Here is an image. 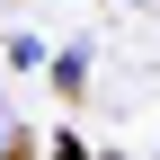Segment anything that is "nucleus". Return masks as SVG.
Masks as SVG:
<instances>
[{"instance_id":"nucleus-1","label":"nucleus","mask_w":160,"mask_h":160,"mask_svg":"<svg viewBox=\"0 0 160 160\" xmlns=\"http://www.w3.org/2000/svg\"><path fill=\"white\" fill-rule=\"evenodd\" d=\"M45 71H53V89H62V98H71V89H80V80H89V45H62V53H53V62H45Z\"/></svg>"},{"instance_id":"nucleus-2","label":"nucleus","mask_w":160,"mask_h":160,"mask_svg":"<svg viewBox=\"0 0 160 160\" xmlns=\"http://www.w3.org/2000/svg\"><path fill=\"white\" fill-rule=\"evenodd\" d=\"M18 151H27V125H18V116H9V98H0V160H18Z\"/></svg>"},{"instance_id":"nucleus-5","label":"nucleus","mask_w":160,"mask_h":160,"mask_svg":"<svg viewBox=\"0 0 160 160\" xmlns=\"http://www.w3.org/2000/svg\"><path fill=\"white\" fill-rule=\"evenodd\" d=\"M151 9H160V0H151Z\"/></svg>"},{"instance_id":"nucleus-6","label":"nucleus","mask_w":160,"mask_h":160,"mask_svg":"<svg viewBox=\"0 0 160 160\" xmlns=\"http://www.w3.org/2000/svg\"><path fill=\"white\" fill-rule=\"evenodd\" d=\"M107 160H116V151H107Z\"/></svg>"},{"instance_id":"nucleus-3","label":"nucleus","mask_w":160,"mask_h":160,"mask_svg":"<svg viewBox=\"0 0 160 160\" xmlns=\"http://www.w3.org/2000/svg\"><path fill=\"white\" fill-rule=\"evenodd\" d=\"M9 62H18V71H45V62H53V53H45V45H36V36H9Z\"/></svg>"},{"instance_id":"nucleus-4","label":"nucleus","mask_w":160,"mask_h":160,"mask_svg":"<svg viewBox=\"0 0 160 160\" xmlns=\"http://www.w3.org/2000/svg\"><path fill=\"white\" fill-rule=\"evenodd\" d=\"M53 160H98V151L80 142V133H53Z\"/></svg>"}]
</instances>
